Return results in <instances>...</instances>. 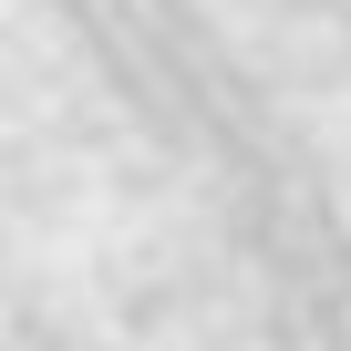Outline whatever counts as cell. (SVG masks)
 I'll list each match as a JSON object with an SVG mask.
<instances>
[{"label": "cell", "mask_w": 351, "mask_h": 351, "mask_svg": "<svg viewBox=\"0 0 351 351\" xmlns=\"http://www.w3.org/2000/svg\"><path fill=\"white\" fill-rule=\"evenodd\" d=\"M0 258L11 351H351V62H21Z\"/></svg>", "instance_id": "6da1fadb"}]
</instances>
